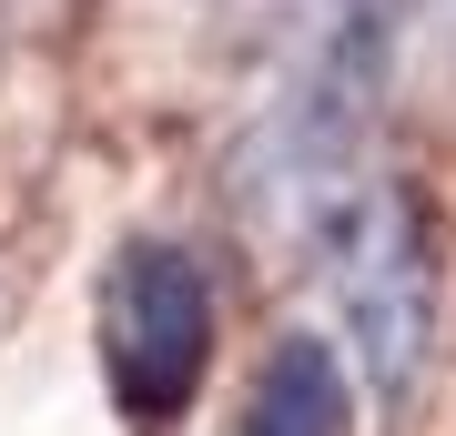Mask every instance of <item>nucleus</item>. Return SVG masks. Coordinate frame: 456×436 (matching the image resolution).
Returning a JSON list of instances; mask_svg holds the SVG:
<instances>
[{
    "instance_id": "nucleus-1",
    "label": "nucleus",
    "mask_w": 456,
    "mask_h": 436,
    "mask_svg": "<svg viewBox=\"0 0 456 436\" xmlns=\"http://www.w3.org/2000/svg\"><path fill=\"white\" fill-rule=\"evenodd\" d=\"M305 243L325 254L345 345H355L375 396H416L426 356H436V315H446V243H436V203L406 162H365L355 183H335L305 213Z\"/></svg>"
},
{
    "instance_id": "nucleus-2",
    "label": "nucleus",
    "mask_w": 456,
    "mask_h": 436,
    "mask_svg": "<svg viewBox=\"0 0 456 436\" xmlns=\"http://www.w3.org/2000/svg\"><path fill=\"white\" fill-rule=\"evenodd\" d=\"M213 335H224V305H213V275H203L193 243H173V234L112 243V275H102V386H112V406L142 436L183 426V406L213 375Z\"/></svg>"
},
{
    "instance_id": "nucleus-3",
    "label": "nucleus",
    "mask_w": 456,
    "mask_h": 436,
    "mask_svg": "<svg viewBox=\"0 0 456 436\" xmlns=\"http://www.w3.org/2000/svg\"><path fill=\"white\" fill-rule=\"evenodd\" d=\"M233 436H365V386L325 335H274L233 406Z\"/></svg>"
}]
</instances>
